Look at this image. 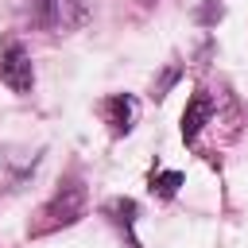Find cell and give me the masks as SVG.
Here are the masks:
<instances>
[{
	"label": "cell",
	"mask_w": 248,
	"mask_h": 248,
	"mask_svg": "<svg viewBox=\"0 0 248 248\" xmlns=\"http://www.w3.org/2000/svg\"><path fill=\"white\" fill-rule=\"evenodd\" d=\"M89 12H93V0H46L39 12V23L54 35H70L89 19Z\"/></svg>",
	"instance_id": "cell-1"
},
{
	"label": "cell",
	"mask_w": 248,
	"mask_h": 248,
	"mask_svg": "<svg viewBox=\"0 0 248 248\" xmlns=\"http://www.w3.org/2000/svg\"><path fill=\"white\" fill-rule=\"evenodd\" d=\"M0 81L12 89V93H31L35 85V66H31V54L23 50V43H8L0 50Z\"/></svg>",
	"instance_id": "cell-2"
},
{
	"label": "cell",
	"mask_w": 248,
	"mask_h": 248,
	"mask_svg": "<svg viewBox=\"0 0 248 248\" xmlns=\"http://www.w3.org/2000/svg\"><path fill=\"white\" fill-rule=\"evenodd\" d=\"M81 213H85V186H81V182H66V186H62V190L46 202V209H43L46 225H43V229H54V225H74Z\"/></svg>",
	"instance_id": "cell-3"
},
{
	"label": "cell",
	"mask_w": 248,
	"mask_h": 248,
	"mask_svg": "<svg viewBox=\"0 0 248 248\" xmlns=\"http://www.w3.org/2000/svg\"><path fill=\"white\" fill-rule=\"evenodd\" d=\"M101 108H105V120H108L112 136H128V132H132V120H136V101H132V97H124V93L105 97Z\"/></svg>",
	"instance_id": "cell-4"
},
{
	"label": "cell",
	"mask_w": 248,
	"mask_h": 248,
	"mask_svg": "<svg viewBox=\"0 0 248 248\" xmlns=\"http://www.w3.org/2000/svg\"><path fill=\"white\" fill-rule=\"evenodd\" d=\"M209 112H213V101H209V93H205V89H198V93L190 97L186 112H182V140H186V143H194V140H198V132H202V124L209 120Z\"/></svg>",
	"instance_id": "cell-5"
},
{
	"label": "cell",
	"mask_w": 248,
	"mask_h": 248,
	"mask_svg": "<svg viewBox=\"0 0 248 248\" xmlns=\"http://www.w3.org/2000/svg\"><path fill=\"white\" fill-rule=\"evenodd\" d=\"M136 213H140V205H136L132 198H112V202H105V217H108L116 229H124V232H128V244H132V248H140V244H136V236H132Z\"/></svg>",
	"instance_id": "cell-6"
},
{
	"label": "cell",
	"mask_w": 248,
	"mask_h": 248,
	"mask_svg": "<svg viewBox=\"0 0 248 248\" xmlns=\"http://www.w3.org/2000/svg\"><path fill=\"white\" fill-rule=\"evenodd\" d=\"M178 186H182V174H178V170H163V174L151 178V190H155L159 198H174Z\"/></svg>",
	"instance_id": "cell-7"
},
{
	"label": "cell",
	"mask_w": 248,
	"mask_h": 248,
	"mask_svg": "<svg viewBox=\"0 0 248 248\" xmlns=\"http://www.w3.org/2000/svg\"><path fill=\"white\" fill-rule=\"evenodd\" d=\"M221 12H225V8H221L217 0H205L202 12H198V19H202V23H213V19H221Z\"/></svg>",
	"instance_id": "cell-8"
},
{
	"label": "cell",
	"mask_w": 248,
	"mask_h": 248,
	"mask_svg": "<svg viewBox=\"0 0 248 248\" xmlns=\"http://www.w3.org/2000/svg\"><path fill=\"white\" fill-rule=\"evenodd\" d=\"M174 78H178V66H170V70H167V74H163V81H159V85H155V97H163V93H167V89H170V85H174Z\"/></svg>",
	"instance_id": "cell-9"
},
{
	"label": "cell",
	"mask_w": 248,
	"mask_h": 248,
	"mask_svg": "<svg viewBox=\"0 0 248 248\" xmlns=\"http://www.w3.org/2000/svg\"><path fill=\"white\" fill-rule=\"evenodd\" d=\"M43 4H46V0H16V8H19V12H31L35 19H39V12H43Z\"/></svg>",
	"instance_id": "cell-10"
}]
</instances>
